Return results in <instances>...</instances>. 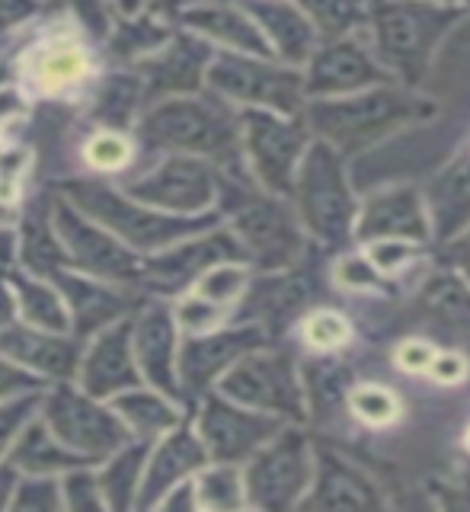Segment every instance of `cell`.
I'll list each match as a JSON object with an SVG mask.
<instances>
[{
    "label": "cell",
    "mask_w": 470,
    "mask_h": 512,
    "mask_svg": "<svg viewBox=\"0 0 470 512\" xmlns=\"http://www.w3.org/2000/svg\"><path fill=\"white\" fill-rule=\"evenodd\" d=\"M439 112L442 106L432 96L391 80V84L368 87L362 93L307 100L304 122L314 138L333 144L346 160H352L355 154H365L403 128L432 122Z\"/></svg>",
    "instance_id": "1"
},
{
    "label": "cell",
    "mask_w": 470,
    "mask_h": 512,
    "mask_svg": "<svg viewBox=\"0 0 470 512\" xmlns=\"http://www.w3.org/2000/svg\"><path fill=\"white\" fill-rule=\"evenodd\" d=\"M467 13V4L442 0H375L368 16V42L394 80L419 90L442 42Z\"/></svg>",
    "instance_id": "2"
},
{
    "label": "cell",
    "mask_w": 470,
    "mask_h": 512,
    "mask_svg": "<svg viewBox=\"0 0 470 512\" xmlns=\"http://www.w3.org/2000/svg\"><path fill=\"white\" fill-rule=\"evenodd\" d=\"M141 138L148 148L196 154L212 160L224 173H240L243 164V135H240V109H234L218 93H192L170 96L148 109L141 122Z\"/></svg>",
    "instance_id": "3"
},
{
    "label": "cell",
    "mask_w": 470,
    "mask_h": 512,
    "mask_svg": "<svg viewBox=\"0 0 470 512\" xmlns=\"http://www.w3.org/2000/svg\"><path fill=\"white\" fill-rule=\"evenodd\" d=\"M218 199L221 215H228L231 231L259 272H282L298 266L311 237H307L291 199L266 192L256 180L250 183L247 176L234 173H221Z\"/></svg>",
    "instance_id": "4"
},
{
    "label": "cell",
    "mask_w": 470,
    "mask_h": 512,
    "mask_svg": "<svg viewBox=\"0 0 470 512\" xmlns=\"http://www.w3.org/2000/svg\"><path fill=\"white\" fill-rule=\"evenodd\" d=\"M291 205L311 240L327 250H349L355 244V221L362 202L349 183V160L333 144L314 138L291 189Z\"/></svg>",
    "instance_id": "5"
},
{
    "label": "cell",
    "mask_w": 470,
    "mask_h": 512,
    "mask_svg": "<svg viewBox=\"0 0 470 512\" xmlns=\"http://www.w3.org/2000/svg\"><path fill=\"white\" fill-rule=\"evenodd\" d=\"M68 192L74 196V205L93 221H100L116 237H122L135 250H164L170 244H180L186 237H196L218 228L221 212L205 215H176L164 208L144 205L132 196H119L103 183L74 180L68 183Z\"/></svg>",
    "instance_id": "6"
},
{
    "label": "cell",
    "mask_w": 470,
    "mask_h": 512,
    "mask_svg": "<svg viewBox=\"0 0 470 512\" xmlns=\"http://www.w3.org/2000/svg\"><path fill=\"white\" fill-rule=\"evenodd\" d=\"M208 90L240 109H272L282 116H301L307 106L304 68L243 52L215 55L208 68Z\"/></svg>",
    "instance_id": "7"
},
{
    "label": "cell",
    "mask_w": 470,
    "mask_h": 512,
    "mask_svg": "<svg viewBox=\"0 0 470 512\" xmlns=\"http://www.w3.org/2000/svg\"><path fill=\"white\" fill-rule=\"evenodd\" d=\"M317 448L301 423H285L243 468L247 506L253 509H301L314 484Z\"/></svg>",
    "instance_id": "8"
},
{
    "label": "cell",
    "mask_w": 470,
    "mask_h": 512,
    "mask_svg": "<svg viewBox=\"0 0 470 512\" xmlns=\"http://www.w3.org/2000/svg\"><path fill=\"white\" fill-rule=\"evenodd\" d=\"M240 135L243 160H247L253 180L266 192L291 199L301 160L314 144L304 112L301 116H282L272 109H240Z\"/></svg>",
    "instance_id": "9"
},
{
    "label": "cell",
    "mask_w": 470,
    "mask_h": 512,
    "mask_svg": "<svg viewBox=\"0 0 470 512\" xmlns=\"http://www.w3.org/2000/svg\"><path fill=\"white\" fill-rule=\"evenodd\" d=\"M218 391L243 407L282 416L288 423L307 420V397L301 368L282 349H253L221 375Z\"/></svg>",
    "instance_id": "10"
},
{
    "label": "cell",
    "mask_w": 470,
    "mask_h": 512,
    "mask_svg": "<svg viewBox=\"0 0 470 512\" xmlns=\"http://www.w3.org/2000/svg\"><path fill=\"white\" fill-rule=\"evenodd\" d=\"M221 173L212 160L196 154H170L141 180H132L122 192L144 205L176 215H205L221 196Z\"/></svg>",
    "instance_id": "11"
},
{
    "label": "cell",
    "mask_w": 470,
    "mask_h": 512,
    "mask_svg": "<svg viewBox=\"0 0 470 512\" xmlns=\"http://www.w3.org/2000/svg\"><path fill=\"white\" fill-rule=\"evenodd\" d=\"M45 423L64 445L87 458L116 455L128 439V426L116 410L100 407L93 394H80L64 384L45 397Z\"/></svg>",
    "instance_id": "12"
},
{
    "label": "cell",
    "mask_w": 470,
    "mask_h": 512,
    "mask_svg": "<svg viewBox=\"0 0 470 512\" xmlns=\"http://www.w3.org/2000/svg\"><path fill=\"white\" fill-rule=\"evenodd\" d=\"M285 423L288 420H282V416L243 407L237 400L224 397L221 391L208 394L199 410V436L208 455H212V461L228 464L250 461Z\"/></svg>",
    "instance_id": "13"
},
{
    "label": "cell",
    "mask_w": 470,
    "mask_h": 512,
    "mask_svg": "<svg viewBox=\"0 0 470 512\" xmlns=\"http://www.w3.org/2000/svg\"><path fill=\"white\" fill-rule=\"evenodd\" d=\"M391 80V71L378 61L371 42H362V36L320 42L311 61L304 64L307 100L362 93L368 87L391 84Z\"/></svg>",
    "instance_id": "14"
},
{
    "label": "cell",
    "mask_w": 470,
    "mask_h": 512,
    "mask_svg": "<svg viewBox=\"0 0 470 512\" xmlns=\"http://www.w3.org/2000/svg\"><path fill=\"white\" fill-rule=\"evenodd\" d=\"M55 231L64 250H68L71 263L87 269L90 276L109 282H135L144 272V263H138V256L128 250L125 240L112 231H103L100 221L84 215L77 205H55Z\"/></svg>",
    "instance_id": "15"
},
{
    "label": "cell",
    "mask_w": 470,
    "mask_h": 512,
    "mask_svg": "<svg viewBox=\"0 0 470 512\" xmlns=\"http://www.w3.org/2000/svg\"><path fill=\"white\" fill-rule=\"evenodd\" d=\"M269 346V330L263 324H240V327H218L208 333H192L180 349V384L186 397L205 394L212 384L221 381L234 362L247 352Z\"/></svg>",
    "instance_id": "16"
},
{
    "label": "cell",
    "mask_w": 470,
    "mask_h": 512,
    "mask_svg": "<svg viewBox=\"0 0 470 512\" xmlns=\"http://www.w3.org/2000/svg\"><path fill=\"white\" fill-rule=\"evenodd\" d=\"M215 48L196 32H180L173 36L157 55L141 61L138 77L144 87V103H160L170 96H192L208 87V68L215 61Z\"/></svg>",
    "instance_id": "17"
},
{
    "label": "cell",
    "mask_w": 470,
    "mask_h": 512,
    "mask_svg": "<svg viewBox=\"0 0 470 512\" xmlns=\"http://www.w3.org/2000/svg\"><path fill=\"white\" fill-rule=\"evenodd\" d=\"M400 237L432 244V215L426 205V192L410 183L384 186L365 196L355 221V244Z\"/></svg>",
    "instance_id": "18"
},
{
    "label": "cell",
    "mask_w": 470,
    "mask_h": 512,
    "mask_svg": "<svg viewBox=\"0 0 470 512\" xmlns=\"http://www.w3.org/2000/svg\"><path fill=\"white\" fill-rule=\"evenodd\" d=\"M228 260L250 263L247 250L240 247V240L231 228L228 231L212 228L205 234L180 240V244H173V250L167 253L151 256V260L144 263L141 276L154 288H160V292H180L186 285H196L212 266L228 263Z\"/></svg>",
    "instance_id": "19"
},
{
    "label": "cell",
    "mask_w": 470,
    "mask_h": 512,
    "mask_svg": "<svg viewBox=\"0 0 470 512\" xmlns=\"http://www.w3.org/2000/svg\"><path fill=\"white\" fill-rule=\"evenodd\" d=\"M317 471L301 509H381L387 500L365 468H359L336 448L314 442Z\"/></svg>",
    "instance_id": "20"
},
{
    "label": "cell",
    "mask_w": 470,
    "mask_h": 512,
    "mask_svg": "<svg viewBox=\"0 0 470 512\" xmlns=\"http://www.w3.org/2000/svg\"><path fill=\"white\" fill-rule=\"evenodd\" d=\"M132 333H135L132 320L106 327L87 349L84 362H80V384H84V391L93 394L96 400L116 397L141 384Z\"/></svg>",
    "instance_id": "21"
},
{
    "label": "cell",
    "mask_w": 470,
    "mask_h": 512,
    "mask_svg": "<svg viewBox=\"0 0 470 512\" xmlns=\"http://www.w3.org/2000/svg\"><path fill=\"white\" fill-rule=\"evenodd\" d=\"M208 448L202 442L199 432H192L189 426H173L167 432V439L154 448V455L148 458L151 464L144 468L141 487H138V500L135 506H160V500L180 487L186 477L199 474L208 464Z\"/></svg>",
    "instance_id": "22"
},
{
    "label": "cell",
    "mask_w": 470,
    "mask_h": 512,
    "mask_svg": "<svg viewBox=\"0 0 470 512\" xmlns=\"http://www.w3.org/2000/svg\"><path fill=\"white\" fill-rule=\"evenodd\" d=\"M176 327L180 324H176V317L164 308V304H154V308H148L135 320L138 368L144 372V378L167 397L183 394L180 356H176Z\"/></svg>",
    "instance_id": "23"
},
{
    "label": "cell",
    "mask_w": 470,
    "mask_h": 512,
    "mask_svg": "<svg viewBox=\"0 0 470 512\" xmlns=\"http://www.w3.org/2000/svg\"><path fill=\"white\" fill-rule=\"evenodd\" d=\"M240 7L259 23L275 58L295 64V68H304L311 61L320 45V36L295 0H240Z\"/></svg>",
    "instance_id": "24"
},
{
    "label": "cell",
    "mask_w": 470,
    "mask_h": 512,
    "mask_svg": "<svg viewBox=\"0 0 470 512\" xmlns=\"http://www.w3.org/2000/svg\"><path fill=\"white\" fill-rule=\"evenodd\" d=\"M423 192L432 215V244L445 247L470 228V148L451 157Z\"/></svg>",
    "instance_id": "25"
},
{
    "label": "cell",
    "mask_w": 470,
    "mask_h": 512,
    "mask_svg": "<svg viewBox=\"0 0 470 512\" xmlns=\"http://www.w3.org/2000/svg\"><path fill=\"white\" fill-rule=\"evenodd\" d=\"M0 356L48 378H71L80 365V343L64 333L10 324L0 330Z\"/></svg>",
    "instance_id": "26"
},
{
    "label": "cell",
    "mask_w": 470,
    "mask_h": 512,
    "mask_svg": "<svg viewBox=\"0 0 470 512\" xmlns=\"http://www.w3.org/2000/svg\"><path fill=\"white\" fill-rule=\"evenodd\" d=\"M189 32L215 42L228 52H243V55H259V58H275L269 39L253 16L237 7V4H196L180 13Z\"/></svg>",
    "instance_id": "27"
},
{
    "label": "cell",
    "mask_w": 470,
    "mask_h": 512,
    "mask_svg": "<svg viewBox=\"0 0 470 512\" xmlns=\"http://www.w3.org/2000/svg\"><path fill=\"white\" fill-rule=\"evenodd\" d=\"M311 279L301 269H282V272H266L263 279H256L247 288L243 298L240 320L243 324H263L266 330L285 327L291 317H298L304 311V304L311 301Z\"/></svg>",
    "instance_id": "28"
},
{
    "label": "cell",
    "mask_w": 470,
    "mask_h": 512,
    "mask_svg": "<svg viewBox=\"0 0 470 512\" xmlns=\"http://www.w3.org/2000/svg\"><path fill=\"white\" fill-rule=\"evenodd\" d=\"M304 397H307V416L317 423H330L339 413L349 410V397L355 388L352 368L336 359L333 352H317V356L301 368Z\"/></svg>",
    "instance_id": "29"
},
{
    "label": "cell",
    "mask_w": 470,
    "mask_h": 512,
    "mask_svg": "<svg viewBox=\"0 0 470 512\" xmlns=\"http://www.w3.org/2000/svg\"><path fill=\"white\" fill-rule=\"evenodd\" d=\"M48 279L58 282L64 301L71 304V320L77 333H96L103 327H112L128 311V301L106 285L71 276V272H64V269H58L55 276H48Z\"/></svg>",
    "instance_id": "30"
},
{
    "label": "cell",
    "mask_w": 470,
    "mask_h": 512,
    "mask_svg": "<svg viewBox=\"0 0 470 512\" xmlns=\"http://www.w3.org/2000/svg\"><path fill=\"white\" fill-rule=\"evenodd\" d=\"M13 468H20L26 474H55V471H74V468H87L93 458L74 452V448L64 445L52 426L45 423H32L20 439L13 445Z\"/></svg>",
    "instance_id": "31"
},
{
    "label": "cell",
    "mask_w": 470,
    "mask_h": 512,
    "mask_svg": "<svg viewBox=\"0 0 470 512\" xmlns=\"http://www.w3.org/2000/svg\"><path fill=\"white\" fill-rule=\"evenodd\" d=\"M419 304H423L426 314L442 320V324L470 333V282L455 266L445 263L442 269H435L432 276L423 279Z\"/></svg>",
    "instance_id": "32"
},
{
    "label": "cell",
    "mask_w": 470,
    "mask_h": 512,
    "mask_svg": "<svg viewBox=\"0 0 470 512\" xmlns=\"http://www.w3.org/2000/svg\"><path fill=\"white\" fill-rule=\"evenodd\" d=\"M90 71V58L87 52L71 39H55L45 42L42 48L29 55V77L48 93L68 90L87 77Z\"/></svg>",
    "instance_id": "33"
},
{
    "label": "cell",
    "mask_w": 470,
    "mask_h": 512,
    "mask_svg": "<svg viewBox=\"0 0 470 512\" xmlns=\"http://www.w3.org/2000/svg\"><path fill=\"white\" fill-rule=\"evenodd\" d=\"M314 23L320 42L349 39L368 32V16L375 0H295Z\"/></svg>",
    "instance_id": "34"
},
{
    "label": "cell",
    "mask_w": 470,
    "mask_h": 512,
    "mask_svg": "<svg viewBox=\"0 0 470 512\" xmlns=\"http://www.w3.org/2000/svg\"><path fill=\"white\" fill-rule=\"evenodd\" d=\"M164 397L132 388V391L116 394L112 410H116L122 416V423L128 429H135L141 439H157V436H164V432H170L173 426H180V413H176L173 404H167Z\"/></svg>",
    "instance_id": "35"
},
{
    "label": "cell",
    "mask_w": 470,
    "mask_h": 512,
    "mask_svg": "<svg viewBox=\"0 0 470 512\" xmlns=\"http://www.w3.org/2000/svg\"><path fill=\"white\" fill-rule=\"evenodd\" d=\"M13 292H16V301H20L23 317L29 320L32 327L52 330V333H68L71 330V324H74L71 311H68V304H64V298L55 292V288H48V285L16 272Z\"/></svg>",
    "instance_id": "36"
},
{
    "label": "cell",
    "mask_w": 470,
    "mask_h": 512,
    "mask_svg": "<svg viewBox=\"0 0 470 512\" xmlns=\"http://www.w3.org/2000/svg\"><path fill=\"white\" fill-rule=\"evenodd\" d=\"M144 461H148V445L122 448V452L109 461V468L100 474V484L106 493V503L112 509H128L138 500V487L144 477Z\"/></svg>",
    "instance_id": "37"
},
{
    "label": "cell",
    "mask_w": 470,
    "mask_h": 512,
    "mask_svg": "<svg viewBox=\"0 0 470 512\" xmlns=\"http://www.w3.org/2000/svg\"><path fill=\"white\" fill-rule=\"evenodd\" d=\"M196 496L202 509H240L247 506V484L237 464L215 461V468H202L196 480Z\"/></svg>",
    "instance_id": "38"
},
{
    "label": "cell",
    "mask_w": 470,
    "mask_h": 512,
    "mask_svg": "<svg viewBox=\"0 0 470 512\" xmlns=\"http://www.w3.org/2000/svg\"><path fill=\"white\" fill-rule=\"evenodd\" d=\"M333 282L346 292L362 295H394V279L368 260V253H346L333 263Z\"/></svg>",
    "instance_id": "39"
},
{
    "label": "cell",
    "mask_w": 470,
    "mask_h": 512,
    "mask_svg": "<svg viewBox=\"0 0 470 512\" xmlns=\"http://www.w3.org/2000/svg\"><path fill=\"white\" fill-rule=\"evenodd\" d=\"M349 413L365 426L384 429L400 420L403 404L391 388H384V384H355L349 397Z\"/></svg>",
    "instance_id": "40"
},
{
    "label": "cell",
    "mask_w": 470,
    "mask_h": 512,
    "mask_svg": "<svg viewBox=\"0 0 470 512\" xmlns=\"http://www.w3.org/2000/svg\"><path fill=\"white\" fill-rule=\"evenodd\" d=\"M368 260L375 263L384 276H391L394 282L400 276H407L410 269H416L423 263L426 247L429 244H419V240H400V237H384V240H371V244H362Z\"/></svg>",
    "instance_id": "41"
},
{
    "label": "cell",
    "mask_w": 470,
    "mask_h": 512,
    "mask_svg": "<svg viewBox=\"0 0 470 512\" xmlns=\"http://www.w3.org/2000/svg\"><path fill=\"white\" fill-rule=\"evenodd\" d=\"M301 340L311 352H339L352 340V324L346 320V314L320 308V311H311L304 317Z\"/></svg>",
    "instance_id": "42"
},
{
    "label": "cell",
    "mask_w": 470,
    "mask_h": 512,
    "mask_svg": "<svg viewBox=\"0 0 470 512\" xmlns=\"http://www.w3.org/2000/svg\"><path fill=\"white\" fill-rule=\"evenodd\" d=\"M247 288H250V272H247V266H243L240 260L218 263V266H212L196 282L199 295L224 304V308H231L234 301H240L243 295H247Z\"/></svg>",
    "instance_id": "43"
},
{
    "label": "cell",
    "mask_w": 470,
    "mask_h": 512,
    "mask_svg": "<svg viewBox=\"0 0 470 512\" xmlns=\"http://www.w3.org/2000/svg\"><path fill=\"white\" fill-rule=\"evenodd\" d=\"M173 39V32L160 23L151 20H135V23H122L116 39H112V52L116 55H151L160 45H167Z\"/></svg>",
    "instance_id": "44"
},
{
    "label": "cell",
    "mask_w": 470,
    "mask_h": 512,
    "mask_svg": "<svg viewBox=\"0 0 470 512\" xmlns=\"http://www.w3.org/2000/svg\"><path fill=\"white\" fill-rule=\"evenodd\" d=\"M228 317V308L212 298H205L199 292H192L189 298H183L176 304V324H180L186 333H208V330H218Z\"/></svg>",
    "instance_id": "45"
},
{
    "label": "cell",
    "mask_w": 470,
    "mask_h": 512,
    "mask_svg": "<svg viewBox=\"0 0 470 512\" xmlns=\"http://www.w3.org/2000/svg\"><path fill=\"white\" fill-rule=\"evenodd\" d=\"M61 484H55L52 474H32L29 480H20L13 487V500L10 506L16 509H32V512H52L64 506V496H61Z\"/></svg>",
    "instance_id": "46"
},
{
    "label": "cell",
    "mask_w": 470,
    "mask_h": 512,
    "mask_svg": "<svg viewBox=\"0 0 470 512\" xmlns=\"http://www.w3.org/2000/svg\"><path fill=\"white\" fill-rule=\"evenodd\" d=\"M61 490H64V506H71V509L96 512V509L109 506V503H106V493H103V484H100V477H93V474L84 471V468L68 471V477H64Z\"/></svg>",
    "instance_id": "47"
},
{
    "label": "cell",
    "mask_w": 470,
    "mask_h": 512,
    "mask_svg": "<svg viewBox=\"0 0 470 512\" xmlns=\"http://www.w3.org/2000/svg\"><path fill=\"white\" fill-rule=\"evenodd\" d=\"M128 154H132L128 141L119 138V135H112V132L96 135L87 144V160H90L96 170H119V167L128 164Z\"/></svg>",
    "instance_id": "48"
},
{
    "label": "cell",
    "mask_w": 470,
    "mask_h": 512,
    "mask_svg": "<svg viewBox=\"0 0 470 512\" xmlns=\"http://www.w3.org/2000/svg\"><path fill=\"white\" fill-rule=\"evenodd\" d=\"M435 356H439V349H435L429 340L410 336V340L397 343V349H394V365L400 368V372H407V375H426Z\"/></svg>",
    "instance_id": "49"
},
{
    "label": "cell",
    "mask_w": 470,
    "mask_h": 512,
    "mask_svg": "<svg viewBox=\"0 0 470 512\" xmlns=\"http://www.w3.org/2000/svg\"><path fill=\"white\" fill-rule=\"evenodd\" d=\"M39 404V394L32 391L26 394L23 400L16 397V400H7V404H0V452L13 442V436L20 432V426L32 416V407Z\"/></svg>",
    "instance_id": "50"
},
{
    "label": "cell",
    "mask_w": 470,
    "mask_h": 512,
    "mask_svg": "<svg viewBox=\"0 0 470 512\" xmlns=\"http://www.w3.org/2000/svg\"><path fill=\"white\" fill-rule=\"evenodd\" d=\"M426 375L435 384H445V388H458V384H464L467 375H470V362H467V356H461V352H455V349H442L439 356L432 359Z\"/></svg>",
    "instance_id": "51"
},
{
    "label": "cell",
    "mask_w": 470,
    "mask_h": 512,
    "mask_svg": "<svg viewBox=\"0 0 470 512\" xmlns=\"http://www.w3.org/2000/svg\"><path fill=\"white\" fill-rule=\"evenodd\" d=\"M39 391L36 372H26L23 365H16L13 359H0V397H16V394H32Z\"/></svg>",
    "instance_id": "52"
},
{
    "label": "cell",
    "mask_w": 470,
    "mask_h": 512,
    "mask_svg": "<svg viewBox=\"0 0 470 512\" xmlns=\"http://www.w3.org/2000/svg\"><path fill=\"white\" fill-rule=\"evenodd\" d=\"M442 250V256H445V263L448 266H455L461 276L470 282V228L461 234V237H455L451 244H445V247H439Z\"/></svg>",
    "instance_id": "53"
},
{
    "label": "cell",
    "mask_w": 470,
    "mask_h": 512,
    "mask_svg": "<svg viewBox=\"0 0 470 512\" xmlns=\"http://www.w3.org/2000/svg\"><path fill=\"white\" fill-rule=\"evenodd\" d=\"M77 10L80 20H87L90 29H103L106 26V13H103V0H68Z\"/></svg>",
    "instance_id": "54"
},
{
    "label": "cell",
    "mask_w": 470,
    "mask_h": 512,
    "mask_svg": "<svg viewBox=\"0 0 470 512\" xmlns=\"http://www.w3.org/2000/svg\"><path fill=\"white\" fill-rule=\"evenodd\" d=\"M32 7H36V0H0V29L23 20L26 13H32Z\"/></svg>",
    "instance_id": "55"
},
{
    "label": "cell",
    "mask_w": 470,
    "mask_h": 512,
    "mask_svg": "<svg viewBox=\"0 0 470 512\" xmlns=\"http://www.w3.org/2000/svg\"><path fill=\"white\" fill-rule=\"evenodd\" d=\"M20 112H23V96L16 93L13 87H4V90H0V119L20 116Z\"/></svg>",
    "instance_id": "56"
},
{
    "label": "cell",
    "mask_w": 470,
    "mask_h": 512,
    "mask_svg": "<svg viewBox=\"0 0 470 512\" xmlns=\"http://www.w3.org/2000/svg\"><path fill=\"white\" fill-rule=\"evenodd\" d=\"M13 314H16V301L7 292V285H0V330L13 324Z\"/></svg>",
    "instance_id": "57"
},
{
    "label": "cell",
    "mask_w": 470,
    "mask_h": 512,
    "mask_svg": "<svg viewBox=\"0 0 470 512\" xmlns=\"http://www.w3.org/2000/svg\"><path fill=\"white\" fill-rule=\"evenodd\" d=\"M116 4H119V10L122 13H128V16H135L141 7H144V0H116Z\"/></svg>",
    "instance_id": "58"
},
{
    "label": "cell",
    "mask_w": 470,
    "mask_h": 512,
    "mask_svg": "<svg viewBox=\"0 0 470 512\" xmlns=\"http://www.w3.org/2000/svg\"><path fill=\"white\" fill-rule=\"evenodd\" d=\"M442 4H467L470 7V0H442Z\"/></svg>",
    "instance_id": "59"
},
{
    "label": "cell",
    "mask_w": 470,
    "mask_h": 512,
    "mask_svg": "<svg viewBox=\"0 0 470 512\" xmlns=\"http://www.w3.org/2000/svg\"><path fill=\"white\" fill-rule=\"evenodd\" d=\"M464 448H467V452H470V429L464 432Z\"/></svg>",
    "instance_id": "60"
}]
</instances>
